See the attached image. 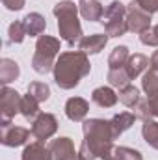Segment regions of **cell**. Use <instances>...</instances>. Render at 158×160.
<instances>
[{
	"label": "cell",
	"mask_w": 158,
	"mask_h": 160,
	"mask_svg": "<svg viewBox=\"0 0 158 160\" xmlns=\"http://www.w3.org/2000/svg\"><path fill=\"white\" fill-rule=\"evenodd\" d=\"M22 160H54L52 151L48 145H45V142H32L24 147L22 151Z\"/></svg>",
	"instance_id": "13"
},
{
	"label": "cell",
	"mask_w": 158,
	"mask_h": 160,
	"mask_svg": "<svg viewBox=\"0 0 158 160\" xmlns=\"http://www.w3.org/2000/svg\"><path fill=\"white\" fill-rule=\"evenodd\" d=\"M56 130H58V119H56V116L47 114V112H41L39 116L34 119L32 128H30L32 136L37 142H45V140L52 138L56 134Z\"/></svg>",
	"instance_id": "7"
},
{
	"label": "cell",
	"mask_w": 158,
	"mask_h": 160,
	"mask_svg": "<svg viewBox=\"0 0 158 160\" xmlns=\"http://www.w3.org/2000/svg\"><path fill=\"white\" fill-rule=\"evenodd\" d=\"M126 28L128 32L138 34V36H141L145 30L151 28V15L140 9L134 4V0L130 2V6H126Z\"/></svg>",
	"instance_id": "8"
},
{
	"label": "cell",
	"mask_w": 158,
	"mask_h": 160,
	"mask_svg": "<svg viewBox=\"0 0 158 160\" xmlns=\"http://www.w3.org/2000/svg\"><path fill=\"white\" fill-rule=\"evenodd\" d=\"M149 67H151L153 71H156V73H158V50L153 52V56H151V60H149Z\"/></svg>",
	"instance_id": "33"
},
{
	"label": "cell",
	"mask_w": 158,
	"mask_h": 160,
	"mask_svg": "<svg viewBox=\"0 0 158 160\" xmlns=\"http://www.w3.org/2000/svg\"><path fill=\"white\" fill-rule=\"evenodd\" d=\"M22 22H24V28H26V34L30 36V38H39L41 34L45 32V28H47V21H45V17L41 15V13H28L24 19H22Z\"/></svg>",
	"instance_id": "19"
},
{
	"label": "cell",
	"mask_w": 158,
	"mask_h": 160,
	"mask_svg": "<svg viewBox=\"0 0 158 160\" xmlns=\"http://www.w3.org/2000/svg\"><path fill=\"white\" fill-rule=\"evenodd\" d=\"M134 4L140 9H143L145 13H149V15L158 11V0H134Z\"/></svg>",
	"instance_id": "30"
},
{
	"label": "cell",
	"mask_w": 158,
	"mask_h": 160,
	"mask_svg": "<svg viewBox=\"0 0 158 160\" xmlns=\"http://www.w3.org/2000/svg\"><path fill=\"white\" fill-rule=\"evenodd\" d=\"M140 89L136 88V86H132V84H128V86H125L123 89H119V101L125 104V106H128V108H134L138 102H140Z\"/></svg>",
	"instance_id": "23"
},
{
	"label": "cell",
	"mask_w": 158,
	"mask_h": 160,
	"mask_svg": "<svg viewBox=\"0 0 158 160\" xmlns=\"http://www.w3.org/2000/svg\"><path fill=\"white\" fill-rule=\"evenodd\" d=\"M106 78H108L112 88H117V89H123L125 86L130 84V77H128V73H126L125 67H121V69H110Z\"/></svg>",
	"instance_id": "24"
},
{
	"label": "cell",
	"mask_w": 158,
	"mask_h": 160,
	"mask_svg": "<svg viewBox=\"0 0 158 160\" xmlns=\"http://www.w3.org/2000/svg\"><path fill=\"white\" fill-rule=\"evenodd\" d=\"M136 119H138V118H136V114H132V112H121L117 116H114V118L110 119V125H112V130H114L116 140H117L123 132H126V130L134 125Z\"/></svg>",
	"instance_id": "17"
},
{
	"label": "cell",
	"mask_w": 158,
	"mask_h": 160,
	"mask_svg": "<svg viewBox=\"0 0 158 160\" xmlns=\"http://www.w3.org/2000/svg\"><path fill=\"white\" fill-rule=\"evenodd\" d=\"M19 75H21V69L15 60H9V58L0 60V84L2 86H7L9 82L17 80Z\"/></svg>",
	"instance_id": "18"
},
{
	"label": "cell",
	"mask_w": 158,
	"mask_h": 160,
	"mask_svg": "<svg viewBox=\"0 0 158 160\" xmlns=\"http://www.w3.org/2000/svg\"><path fill=\"white\" fill-rule=\"evenodd\" d=\"M32 136V132L24 127H15V125H7L2 127V136L0 142L6 147H21L28 142V138Z\"/></svg>",
	"instance_id": "10"
},
{
	"label": "cell",
	"mask_w": 158,
	"mask_h": 160,
	"mask_svg": "<svg viewBox=\"0 0 158 160\" xmlns=\"http://www.w3.org/2000/svg\"><path fill=\"white\" fill-rule=\"evenodd\" d=\"M28 93L41 104V102L48 101V97H50V88H48V84H45V82H32V84L28 86Z\"/></svg>",
	"instance_id": "26"
},
{
	"label": "cell",
	"mask_w": 158,
	"mask_h": 160,
	"mask_svg": "<svg viewBox=\"0 0 158 160\" xmlns=\"http://www.w3.org/2000/svg\"><path fill=\"white\" fill-rule=\"evenodd\" d=\"M2 4L9 11H19V9L24 8V0H2Z\"/></svg>",
	"instance_id": "31"
},
{
	"label": "cell",
	"mask_w": 158,
	"mask_h": 160,
	"mask_svg": "<svg viewBox=\"0 0 158 160\" xmlns=\"http://www.w3.org/2000/svg\"><path fill=\"white\" fill-rule=\"evenodd\" d=\"M91 71V63L87 60V54L82 50H67L62 52L54 63L52 75L54 82L60 89H73L80 84V80L87 77Z\"/></svg>",
	"instance_id": "2"
},
{
	"label": "cell",
	"mask_w": 158,
	"mask_h": 160,
	"mask_svg": "<svg viewBox=\"0 0 158 160\" xmlns=\"http://www.w3.org/2000/svg\"><path fill=\"white\" fill-rule=\"evenodd\" d=\"M50 151H52V157L54 160H84L80 157V151L75 149V143L71 138L67 136H62V138H56L48 143Z\"/></svg>",
	"instance_id": "9"
},
{
	"label": "cell",
	"mask_w": 158,
	"mask_h": 160,
	"mask_svg": "<svg viewBox=\"0 0 158 160\" xmlns=\"http://www.w3.org/2000/svg\"><path fill=\"white\" fill-rule=\"evenodd\" d=\"M78 11L80 15L89 22H101L102 15H104V8L101 6L99 0H80Z\"/></svg>",
	"instance_id": "12"
},
{
	"label": "cell",
	"mask_w": 158,
	"mask_h": 160,
	"mask_svg": "<svg viewBox=\"0 0 158 160\" xmlns=\"http://www.w3.org/2000/svg\"><path fill=\"white\" fill-rule=\"evenodd\" d=\"M7 36H9V43H22L24 38L28 36L26 34V28H24V22L22 21L11 22L9 28H7Z\"/></svg>",
	"instance_id": "28"
},
{
	"label": "cell",
	"mask_w": 158,
	"mask_h": 160,
	"mask_svg": "<svg viewBox=\"0 0 158 160\" xmlns=\"http://www.w3.org/2000/svg\"><path fill=\"white\" fill-rule=\"evenodd\" d=\"M128 58H130L128 47L119 45V47H116V48L112 50V54H110V58H108V67H110V69H121V67L126 65Z\"/></svg>",
	"instance_id": "21"
},
{
	"label": "cell",
	"mask_w": 158,
	"mask_h": 160,
	"mask_svg": "<svg viewBox=\"0 0 158 160\" xmlns=\"http://www.w3.org/2000/svg\"><path fill=\"white\" fill-rule=\"evenodd\" d=\"M89 112V102L82 97H71L65 102V116L71 121H84Z\"/></svg>",
	"instance_id": "11"
},
{
	"label": "cell",
	"mask_w": 158,
	"mask_h": 160,
	"mask_svg": "<svg viewBox=\"0 0 158 160\" xmlns=\"http://www.w3.org/2000/svg\"><path fill=\"white\" fill-rule=\"evenodd\" d=\"M91 101L101 106V108H112L116 106V102L119 101V95L108 86H101V88H95L93 93H91Z\"/></svg>",
	"instance_id": "14"
},
{
	"label": "cell",
	"mask_w": 158,
	"mask_h": 160,
	"mask_svg": "<svg viewBox=\"0 0 158 160\" xmlns=\"http://www.w3.org/2000/svg\"><path fill=\"white\" fill-rule=\"evenodd\" d=\"M147 104H149V112H151V118H158V95L147 97Z\"/></svg>",
	"instance_id": "32"
},
{
	"label": "cell",
	"mask_w": 158,
	"mask_h": 160,
	"mask_svg": "<svg viewBox=\"0 0 158 160\" xmlns=\"http://www.w3.org/2000/svg\"><path fill=\"white\" fill-rule=\"evenodd\" d=\"M140 41H141L145 47H158V24L151 26L149 30H145V32L140 36Z\"/></svg>",
	"instance_id": "29"
},
{
	"label": "cell",
	"mask_w": 158,
	"mask_h": 160,
	"mask_svg": "<svg viewBox=\"0 0 158 160\" xmlns=\"http://www.w3.org/2000/svg\"><path fill=\"white\" fill-rule=\"evenodd\" d=\"M108 43L106 34H93V36H84L78 43V48L86 54H99Z\"/></svg>",
	"instance_id": "15"
},
{
	"label": "cell",
	"mask_w": 158,
	"mask_h": 160,
	"mask_svg": "<svg viewBox=\"0 0 158 160\" xmlns=\"http://www.w3.org/2000/svg\"><path fill=\"white\" fill-rule=\"evenodd\" d=\"M62 43L52 36H39L36 43V52L32 56V69L39 75H47L54 69V63L60 56Z\"/></svg>",
	"instance_id": "4"
},
{
	"label": "cell",
	"mask_w": 158,
	"mask_h": 160,
	"mask_svg": "<svg viewBox=\"0 0 158 160\" xmlns=\"http://www.w3.org/2000/svg\"><path fill=\"white\" fill-rule=\"evenodd\" d=\"M147 67H149V58L143 56V54H132L128 58L126 65H125V69H126L130 80H136L140 75H143L147 71Z\"/></svg>",
	"instance_id": "16"
},
{
	"label": "cell",
	"mask_w": 158,
	"mask_h": 160,
	"mask_svg": "<svg viewBox=\"0 0 158 160\" xmlns=\"http://www.w3.org/2000/svg\"><path fill=\"white\" fill-rule=\"evenodd\" d=\"M84 140L80 145V157L84 160H112L114 153V130L110 121L106 119H86L82 123Z\"/></svg>",
	"instance_id": "1"
},
{
	"label": "cell",
	"mask_w": 158,
	"mask_h": 160,
	"mask_svg": "<svg viewBox=\"0 0 158 160\" xmlns=\"http://www.w3.org/2000/svg\"><path fill=\"white\" fill-rule=\"evenodd\" d=\"M141 88L147 93V97L158 95V73L156 71L149 69V71L143 73V77H141Z\"/></svg>",
	"instance_id": "25"
},
{
	"label": "cell",
	"mask_w": 158,
	"mask_h": 160,
	"mask_svg": "<svg viewBox=\"0 0 158 160\" xmlns=\"http://www.w3.org/2000/svg\"><path fill=\"white\" fill-rule=\"evenodd\" d=\"M112 160H143V155L132 147H125V145H119L114 147V153H112Z\"/></svg>",
	"instance_id": "27"
},
{
	"label": "cell",
	"mask_w": 158,
	"mask_h": 160,
	"mask_svg": "<svg viewBox=\"0 0 158 160\" xmlns=\"http://www.w3.org/2000/svg\"><path fill=\"white\" fill-rule=\"evenodd\" d=\"M141 136L147 145L158 151V121L155 119H145L141 125Z\"/></svg>",
	"instance_id": "20"
},
{
	"label": "cell",
	"mask_w": 158,
	"mask_h": 160,
	"mask_svg": "<svg viewBox=\"0 0 158 160\" xmlns=\"http://www.w3.org/2000/svg\"><path fill=\"white\" fill-rule=\"evenodd\" d=\"M104 32L108 38H121L128 32L126 28V6L119 0H114L110 6H106L102 21Z\"/></svg>",
	"instance_id": "5"
},
{
	"label": "cell",
	"mask_w": 158,
	"mask_h": 160,
	"mask_svg": "<svg viewBox=\"0 0 158 160\" xmlns=\"http://www.w3.org/2000/svg\"><path fill=\"white\" fill-rule=\"evenodd\" d=\"M21 114L26 118V119H36L37 116H39V102L30 95V93H26L22 99H21Z\"/></svg>",
	"instance_id": "22"
},
{
	"label": "cell",
	"mask_w": 158,
	"mask_h": 160,
	"mask_svg": "<svg viewBox=\"0 0 158 160\" xmlns=\"http://www.w3.org/2000/svg\"><path fill=\"white\" fill-rule=\"evenodd\" d=\"M21 95L4 86L2 91H0V127H7L11 125V119L21 112Z\"/></svg>",
	"instance_id": "6"
},
{
	"label": "cell",
	"mask_w": 158,
	"mask_h": 160,
	"mask_svg": "<svg viewBox=\"0 0 158 160\" xmlns=\"http://www.w3.org/2000/svg\"><path fill=\"white\" fill-rule=\"evenodd\" d=\"M52 13L56 15L58 19V32H60V38L65 41L69 47H75L78 45L82 38H84V32H82V24L78 21V6L71 0H62L54 6Z\"/></svg>",
	"instance_id": "3"
}]
</instances>
